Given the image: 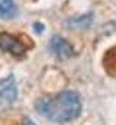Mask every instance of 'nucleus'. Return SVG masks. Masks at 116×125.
Masks as SVG:
<instances>
[{
    "label": "nucleus",
    "mask_w": 116,
    "mask_h": 125,
    "mask_svg": "<svg viewBox=\"0 0 116 125\" xmlns=\"http://www.w3.org/2000/svg\"><path fill=\"white\" fill-rule=\"evenodd\" d=\"M35 109L51 122L67 124L80 116L83 105L81 97L77 92L64 90L55 96L38 99L35 102Z\"/></svg>",
    "instance_id": "obj_1"
},
{
    "label": "nucleus",
    "mask_w": 116,
    "mask_h": 125,
    "mask_svg": "<svg viewBox=\"0 0 116 125\" xmlns=\"http://www.w3.org/2000/svg\"><path fill=\"white\" fill-rule=\"evenodd\" d=\"M29 47L32 45H26L19 36L9 32H0V51L7 52L16 58H22L29 50Z\"/></svg>",
    "instance_id": "obj_2"
},
{
    "label": "nucleus",
    "mask_w": 116,
    "mask_h": 125,
    "mask_svg": "<svg viewBox=\"0 0 116 125\" xmlns=\"http://www.w3.org/2000/svg\"><path fill=\"white\" fill-rule=\"evenodd\" d=\"M18 99V86L15 77L10 74L0 79V112L9 109Z\"/></svg>",
    "instance_id": "obj_3"
},
{
    "label": "nucleus",
    "mask_w": 116,
    "mask_h": 125,
    "mask_svg": "<svg viewBox=\"0 0 116 125\" xmlns=\"http://www.w3.org/2000/svg\"><path fill=\"white\" fill-rule=\"evenodd\" d=\"M49 51H51V54L55 58L61 60V61L68 60V58L76 55L73 45L65 38L59 36V35H55V36L51 38V41H49Z\"/></svg>",
    "instance_id": "obj_4"
},
{
    "label": "nucleus",
    "mask_w": 116,
    "mask_h": 125,
    "mask_svg": "<svg viewBox=\"0 0 116 125\" xmlns=\"http://www.w3.org/2000/svg\"><path fill=\"white\" fill-rule=\"evenodd\" d=\"M103 67H105V70H106L107 74L116 77V47L110 48V50L105 54Z\"/></svg>",
    "instance_id": "obj_5"
},
{
    "label": "nucleus",
    "mask_w": 116,
    "mask_h": 125,
    "mask_svg": "<svg viewBox=\"0 0 116 125\" xmlns=\"http://www.w3.org/2000/svg\"><path fill=\"white\" fill-rule=\"evenodd\" d=\"M18 13V7L13 0H0V18H13Z\"/></svg>",
    "instance_id": "obj_6"
},
{
    "label": "nucleus",
    "mask_w": 116,
    "mask_h": 125,
    "mask_svg": "<svg viewBox=\"0 0 116 125\" xmlns=\"http://www.w3.org/2000/svg\"><path fill=\"white\" fill-rule=\"evenodd\" d=\"M93 15L90 13V15H83V16H80V18H76V19H71L70 22H68V26L70 28H73V29H83V28H87V26H90L91 25V22H93Z\"/></svg>",
    "instance_id": "obj_7"
},
{
    "label": "nucleus",
    "mask_w": 116,
    "mask_h": 125,
    "mask_svg": "<svg viewBox=\"0 0 116 125\" xmlns=\"http://www.w3.org/2000/svg\"><path fill=\"white\" fill-rule=\"evenodd\" d=\"M22 125H36V124H35L30 118H26V116H25V118L22 119Z\"/></svg>",
    "instance_id": "obj_8"
},
{
    "label": "nucleus",
    "mask_w": 116,
    "mask_h": 125,
    "mask_svg": "<svg viewBox=\"0 0 116 125\" xmlns=\"http://www.w3.org/2000/svg\"><path fill=\"white\" fill-rule=\"evenodd\" d=\"M33 26H35V29H36L38 33H41V32L44 31V25H42V23H35Z\"/></svg>",
    "instance_id": "obj_9"
}]
</instances>
